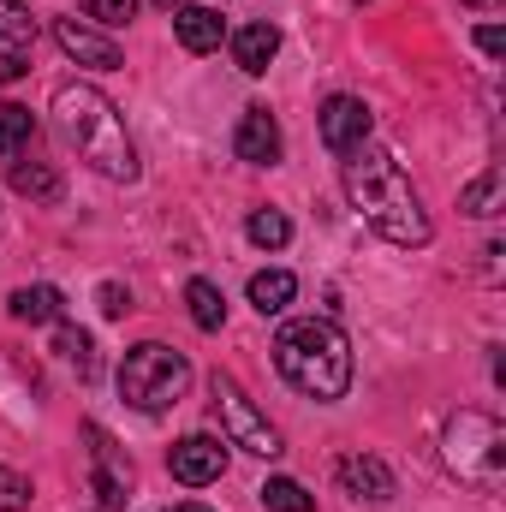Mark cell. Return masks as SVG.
<instances>
[{
  "mask_svg": "<svg viewBox=\"0 0 506 512\" xmlns=\"http://www.w3.org/2000/svg\"><path fill=\"white\" fill-rule=\"evenodd\" d=\"M245 233H251L256 251H280V245L292 239V221H286L280 209H256L251 221H245Z\"/></svg>",
  "mask_w": 506,
  "mask_h": 512,
  "instance_id": "obj_21",
  "label": "cell"
},
{
  "mask_svg": "<svg viewBox=\"0 0 506 512\" xmlns=\"http://www.w3.org/2000/svg\"><path fill=\"white\" fill-rule=\"evenodd\" d=\"M96 304H102V316H126V310H131V292L120 286V280H102V286H96Z\"/></svg>",
  "mask_w": 506,
  "mask_h": 512,
  "instance_id": "obj_26",
  "label": "cell"
},
{
  "mask_svg": "<svg viewBox=\"0 0 506 512\" xmlns=\"http://www.w3.org/2000/svg\"><path fill=\"white\" fill-rule=\"evenodd\" d=\"M78 6H84V18H96L102 30H120V24L137 18V0H78Z\"/></svg>",
  "mask_w": 506,
  "mask_h": 512,
  "instance_id": "obj_23",
  "label": "cell"
},
{
  "mask_svg": "<svg viewBox=\"0 0 506 512\" xmlns=\"http://www.w3.org/2000/svg\"><path fill=\"white\" fill-rule=\"evenodd\" d=\"M167 465H173V477H179L185 489H209V483H221V471H227V447H221L215 435H185V441L167 453Z\"/></svg>",
  "mask_w": 506,
  "mask_h": 512,
  "instance_id": "obj_7",
  "label": "cell"
},
{
  "mask_svg": "<svg viewBox=\"0 0 506 512\" xmlns=\"http://www.w3.org/2000/svg\"><path fill=\"white\" fill-rule=\"evenodd\" d=\"M161 6H173V0H161Z\"/></svg>",
  "mask_w": 506,
  "mask_h": 512,
  "instance_id": "obj_31",
  "label": "cell"
},
{
  "mask_svg": "<svg viewBox=\"0 0 506 512\" xmlns=\"http://www.w3.org/2000/svg\"><path fill=\"white\" fill-rule=\"evenodd\" d=\"M173 36H179V48H185V54H215V48H221V36H227V24H221V12H215V6H179Z\"/></svg>",
  "mask_w": 506,
  "mask_h": 512,
  "instance_id": "obj_12",
  "label": "cell"
},
{
  "mask_svg": "<svg viewBox=\"0 0 506 512\" xmlns=\"http://www.w3.org/2000/svg\"><path fill=\"white\" fill-rule=\"evenodd\" d=\"M185 304H191V322H197L203 334H215V328L227 322V298H221L215 280H191V286H185Z\"/></svg>",
  "mask_w": 506,
  "mask_h": 512,
  "instance_id": "obj_16",
  "label": "cell"
},
{
  "mask_svg": "<svg viewBox=\"0 0 506 512\" xmlns=\"http://www.w3.org/2000/svg\"><path fill=\"white\" fill-rule=\"evenodd\" d=\"M54 42H60L78 66H96V72H114V66H120V42H114L108 30H96V24L60 18V24H54Z\"/></svg>",
  "mask_w": 506,
  "mask_h": 512,
  "instance_id": "obj_8",
  "label": "cell"
},
{
  "mask_svg": "<svg viewBox=\"0 0 506 512\" xmlns=\"http://www.w3.org/2000/svg\"><path fill=\"white\" fill-rule=\"evenodd\" d=\"M274 54H280V30H274V24H245V30H233V60H239V72L262 78Z\"/></svg>",
  "mask_w": 506,
  "mask_h": 512,
  "instance_id": "obj_13",
  "label": "cell"
},
{
  "mask_svg": "<svg viewBox=\"0 0 506 512\" xmlns=\"http://www.w3.org/2000/svg\"><path fill=\"white\" fill-rule=\"evenodd\" d=\"M173 512H209V507H197V501H185V507H173Z\"/></svg>",
  "mask_w": 506,
  "mask_h": 512,
  "instance_id": "obj_29",
  "label": "cell"
},
{
  "mask_svg": "<svg viewBox=\"0 0 506 512\" xmlns=\"http://www.w3.org/2000/svg\"><path fill=\"white\" fill-rule=\"evenodd\" d=\"M209 393H215V417H221V429H227L233 447H245V453H256V459H274V453H280V429L256 411L251 393L233 382V376H215Z\"/></svg>",
  "mask_w": 506,
  "mask_h": 512,
  "instance_id": "obj_6",
  "label": "cell"
},
{
  "mask_svg": "<svg viewBox=\"0 0 506 512\" xmlns=\"http://www.w3.org/2000/svg\"><path fill=\"white\" fill-rule=\"evenodd\" d=\"M60 310H66V298L54 286H18L12 292V316L18 322H60Z\"/></svg>",
  "mask_w": 506,
  "mask_h": 512,
  "instance_id": "obj_15",
  "label": "cell"
},
{
  "mask_svg": "<svg viewBox=\"0 0 506 512\" xmlns=\"http://www.w3.org/2000/svg\"><path fill=\"white\" fill-rule=\"evenodd\" d=\"M322 143L334 155H352L358 143H370V108L358 96H328V108H322Z\"/></svg>",
  "mask_w": 506,
  "mask_h": 512,
  "instance_id": "obj_9",
  "label": "cell"
},
{
  "mask_svg": "<svg viewBox=\"0 0 506 512\" xmlns=\"http://www.w3.org/2000/svg\"><path fill=\"white\" fill-rule=\"evenodd\" d=\"M12 191H24V197H36V203H54L60 197V173L54 167H42V161H12Z\"/></svg>",
  "mask_w": 506,
  "mask_h": 512,
  "instance_id": "obj_17",
  "label": "cell"
},
{
  "mask_svg": "<svg viewBox=\"0 0 506 512\" xmlns=\"http://www.w3.org/2000/svg\"><path fill=\"white\" fill-rule=\"evenodd\" d=\"M292 292H298V280H292L286 268H262V274H251V304L262 310V316H280V310L292 304Z\"/></svg>",
  "mask_w": 506,
  "mask_h": 512,
  "instance_id": "obj_14",
  "label": "cell"
},
{
  "mask_svg": "<svg viewBox=\"0 0 506 512\" xmlns=\"http://www.w3.org/2000/svg\"><path fill=\"white\" fill-rule=\"evenodd\" d=\"M54 126L78 149V161H90L102 179H120V185L137 179V149L126 137V120L96 84H60L54 90Z\"/></svg>",
  "mask_w": 506,
  "mask_h": 512,
  "instance_id": "obj_2",
  "label": "cell"
},
{
  "mask_svg": "<svg viewBox=\"0 0 506 512\" xmlns=\"http://www.w3.org/2000/svg\"><path fill=\"white\" fill-rule=\"evenodd\" d=\"M495 197H501V173H483V179L459 197V209H465V215H495Z\"/></svg>",
  "mask_w": 506,
  "mask_h": 512,
  "instance_id": "obj_24",
  "label": "cell"
},
{
  "mask_svg": "<svg viewBox=\"0 0 506 512\" xmlns=\"http://www.w3.org/2000/svg\"><path fill=\"white\" fill-rule=\"evenodd\" d=\"M30 131H36L30 108H18V102H0V155H6V161H18V155H24Z\"/></svg>",
  "mask_w": 506,
  "mask_h": 512,
  "instance_id": "obj_18",
  "label": "cell"
},
{
  "mask_svg": "<svg viewBox=\"0 0 506 512\" xmlns=\"http://www.w3.org/2000/svg\"><path fill=\"white\" fill-rule=\"evenodd\" d=\"M477 48H483V54H506V30L501 24H483V30H477Z\"/></svg>",
  "mask_w": 506,
  "mask_h": 512,
  "instance_id": "obj_28",
  "label": "cell"
},
{
  "mask_svg": "<svg viewBox=\"0 0 506 512\" xmlns=\"http://www.w3.org/2000/svg\"><path fill=\"white\" fill-rule=\"evenodd\" d=\"M506 465V429L489 411H453L447 417V471L459 483H477V489H495Z\"/></svg>",
  "mask_w": 506,
  "mask_h": 512,
  "instance_id": "obj_4",
  "label": "cell"
},
{
  "mask_svg": "<svg viewBox=\"0 0 506 512\" xmlns=\"http://www.w3.org/2000/svg\"><path fill=\"white\" fill-rule=\"evenodd\" d=\"M274 370L304 399H346L352 387V346L328 316H298L274 334Z\"/></svg>",
  "mask_w": 506,
  "mask_h": 512,
  "instance_id": "obj_3",
  "label": "cell"
},
{
  "mask_svg": "<svg viewBox=\"0 0 506 512\" xmlns=\"http://www.w3.org/2000/svg\"><path fill=\"white\" fill-rule=\"evenodd\" d=\"M185 382H191L185 352H173V346H161V340L131 346L126 364H120V393H126L137 411H167V405L185 393Z\"/></svg>",
  "mask_w": 506,
  "mask_h": 512,
  "instance_id": "obj_5",
  "label": "cell"
},
{
  "mask_svg": "<svg viewBox=\"0 0 506 512\" xmlns=\"http://www.w3.org/2000/svg\"><path fill=\"white\" fill-rule=\"evenodd\" d=\"M346 197L358 203V215L376 227L387 245H405V251H417V245H429V215H423V197L411 191V179L399 173V161L387 155V149H370V143H358L352 155H346Z\"/></svg>",
  "mask_w": 506,
  "mask_h": 512,
  "instance_id": "obj_1",
  "label": "cell"
},
{
  "mask_svg": "<svg viewBox=\"0 0 506 512\" xmlns=\"http://www.w3.org/2000/svg\"><path fill=\"white\" fill-rule=\"evenodd\" d=\"M24 507H30V477L0 465V512H24Z\"/></svg>",
  "mask_w": 506,
  "mask_h": 512,
  "instance_id": "obj_25",
  "label": "cell"
},
{
  "mask_svg": "<svg viewBox=\"0 0 506 512\" xmlns=\"http://www.w3.org/2000/svg\"><path fill=\"white\" fill-rule=\"evenodd\" d=\"M54 352H60V358H66L84 382L96 376V340H90L84 328H60V334H54Z\"/></svg>",
  "mask_w": 506,
  "mask_h": 512,
  "instance_id": "obj_19",
  "label": "cell"
},
{
  "mask_svg": "<svg viewBox=\"0 0 506 512\" xmlns=\"http://www.w3.org/2000/svg\"><path fill=\"white\" fill-rule=\"evenodd\" d=\"M471 6H489V0H471Z\"/></svg>",
  "mask_w": 506,
  "mask_h": 512,
  "instance_id": "obj_30",
  "label": "cell"
},
{
  "mask_svg": "<svg viewBox=\"0 0 506 512\" xmlns=\"http://www.w3.org/2000/svg\"><path fill=\"white\" fill-rule=\"evenodd\" d=\"M0 36H6L12 48L36 42V18H30V6H24V0H0Z\"/></svg>",
  "mask_w": 506,
  "mask_h": 512,
  "instance_id": "obj_22",
  "label": "cell"
},
{
  "mask_svg": "<svg viewBox=\"0 0 506 512\" xmlns=\"http://www.w3.org/2000/svg\"><path fill=\"white\" fill-rule=\"evenodd\" d=\"M340 489L352 501H393V471L370 453H352V459H340Z\"/></svg>",
  "mask_w": 506,
  "mask_h": 512,
  "instance_id": "obj_11",
  "label": "cell"
},
{
  "mask_svg": "<svg viewBox=\"0 0 506 512\" xmlns=\"http://www.w3.org/2000/svg\"><path fill=\"white\" fill-rule=\"evenodd\" d=\"M262 507L268 512H316V495H304V483H292V477H268L262 483Z\"/></svg>",
  "mask_w": 506,
  "mask_h": 512,
  "instance_id": "obj_20",
  "label": "cell"
},
{
  "mask_svg": "<svg viewBox=\"0 0 506 512\" xmlns=\"http://www.w3.org/2000/svg\"><path fill=\"white\" fill-rule=\"evenodd\" d=\"M233 149H239V161H251V167H274V161H280V126H274V114H268V108H245V120L233 131Z\"/></svg>",
  "mask_w": 506,
  "mask_h": 512,
  "instance_id": "obj_10",
  "label": "cell"
},
{
  "mask_svg": "<svg viewBox=\"0 0 506 512\" xmlns=\"http://www.w3.org/2000/svg\"><path fill=\"white\" fill-rule=\"evenodd\" d=\"M24 72H30V60H24V54H18V48L6 42V48H0V84H18Z\"/></svg>",
  "mask_w": 506,
  "mask_h": 512,
  "instance_id": "obj_27",
  "label": "cell"
}]
</instances>
